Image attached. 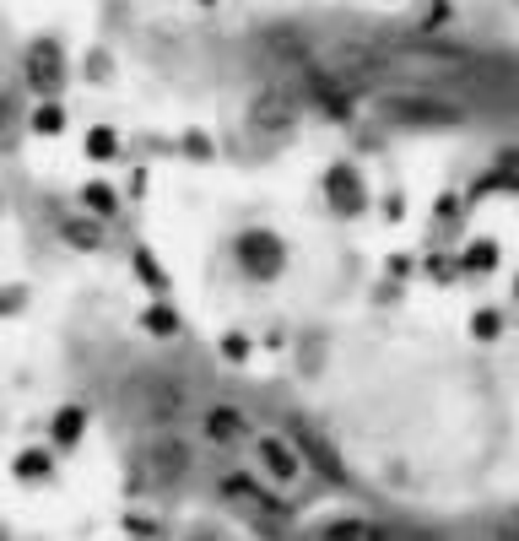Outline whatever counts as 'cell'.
Returning a JSON list of instances; mask_svg holds the SVG:
<instances>
[{
	"label": "cell",
	"instance_id": "12",
	"mask_svg": "<svg viewBox=\"0 0 519 541\" xmlns=\"http://www.w3.org/2000/svg\"><path fill=\"white\" fill-rule=\"evenodd\" d=\"M492 260H498V244L492 239H476L471 249H465V266L471 271H492Z\"/></svg>",
	"mask_w": 519,
	"mask_h": 541
},
{
	"label": "cell",
	"instance_id": "1",
	"mask_svg": "<svg viewBox=\"0 0 519 541\" xmlns=\"http://www.w3.org/2000/svg\"><path fill=\"white\" fill-rule=\"evenodd\" d=\"M255 460H260V482H271L276 493L282 487H298L309 477V466H303L298 444H292V433H271V428H255Z\"/></svg>",
	"mask_w": 519,
	"mask_h": 541
},
{
	"label": "cell",
	"instance_id": "6",
	"mask_svg": "<svg viewBox=\"0 0 519 541\" xmlns=\"http://www.w3.org/2000/svg\"><path fill=\"white\" fill-rule=\"evenodd\" d=\"M325 201L341 211V217H357V211H368V184L357 174L352 163H336L325 174Z\"/></svg>",
	"mask_w": 519,
	"mask_h": 541
},
{
	"label": "cell",
	"instance_id": "9",
	"mask_svg": "<svg viewBox=\"0 0 519 541\" xmlns=\"http://www.w3.org/2000/svg\"><path fill=\"white\" fill-rule=\"evenodd\" d=\"M28 130H33V136H60V130H65V103L60 98H44L28 114Z\"/></svg>",
	"mask_w": 519,
	"mask_h": 541
},
{
	"label": "cell",
	"instance_id": "15",
	"mask_svg": "<svg viewBox=\"0 0 519 541\" xmlns=\"http://www.w3.org/2000/svg\"><path fill=\"white\" fill-rule=\"evenodd\" d=\"M146 331H163L168 336L173 331V314L168 309H146Z\"/></svg>",
	"mask_w": 519,
	"mask_h": 541
},
{
	"label": "cell",
	"instance_id": "4",
	"mask_svg": "<svg viewBox=\"0 0 519 541\" xmlns=\"http://www.w3.org/2000/svg\"><path fill=\"white\" fill-rule=\"evenodd\" d=\"M22 82H28L38 98H55L65 87V49L55 38H33L28 55H22Z\"/></svg>",
	"mask_w": 519,
	"mask_h": 541
},
{
	"label": "cell",
	"instance_id": "11",
	"mask_svg": "<svg viewBox=\"0 0 519 541\" xmlns=\"http://www.w3.org/2000/svg\"><path fill=\"white\" fill-rule=\"evenodd\" d=\"M82 428H87V417H82V406H65V412L55 417V444H65L71 450L76 439H82Z\"/></svg>",
	"mask_w": 519,
	"mask_h": 541
},
{
	"label": "cell",
	"instance_id": "10",
	"mask_svg": "<svg viewBox=\"0 0 519 541\" xmlns=\"http://www.w3.org/2000/svg\"><path fill=\"white\" fill-rule=\"evenodd\" d=\"M87 157H92V163H114V157H119V136H114L109 125H92L87 130Z\"/></svg>",
	"mask_w": 519,
	"mask_h": 541
},
{
	"label": "cell",
	"instance_id": "7",
	"mask_svg": "<svg viewBox=\"0 0 519 541\" xmlns=\"http://www.w3.org/2000/svg\"><path fill=\"white\" fill-rule=\"evenodd\" d=\"M390 114H401V120H411V125H455L460 120V109H449V103H422V98L390 103Z\"/></svg>",
	"mask_w": 519,
	"mask_h": 541
},
{
	"label": "cell",
	"instance_id": "3",
	"mask_svg": "<svg viewBox=\"0 0 519 541\" xmlns=\"http://www.w3.org/2000/svg\"><path fill=\"white\" fill-rule=\"evenodd\" d=\"M233 255H238V266L255 276V282H271V276H282V266H287V244L276 239V233H265V228L238 233Z\"/></svg>",
	"mask_w": 519,
	"mask_h": 541
},
{
	"label": "cell",
	"instance_id": "2",
	"mask_svg": "<svg viewBox=\"0 0 519 541\" xmlns=\"http://www.w3.org/2000/svg\"><path fill=\"white\" fill-rule=\"evenodd\" d=\"M217 487H222V498H228V504H238L244 514H255V520H265V525H287V504L276 498L271 482L238 477V471H228V477H222Z\"/></svg>",
	"mask_w": 519,
	"mask_h": 541
},
{
	"label": "cell",
	"instance_id": "5",
	"mask_svg": "<svg viewBox=\"0 0 519 541\" xmlns=\"http://www.w3.org/2000/svg\"><path fill=\"white\" fill-rule=\"evenodd\" d=\"M201 439L217 444V450H244L255 439V422L228 401H211V406H201Z\"/></svg>",
	"mask_w": 519,
	"mask_h": 541
},
{
	"label": "cell",
	"instance_id": "16",
	"mask_svg": "<svg viewBox=\"0 0 519 541\" xmlns=\"http://www.w3.org/2000/svg\"><path fill=\"white\" fill-rule=\"evenodd\" d=\"M6 309H11V298H0V314H6Z\"/></svg>",
	"mask_w": 519,
	"mask_h": 541
},
{
	"label": "cell",
	"instance_id": "13",
	"mask_svg": "<svg viewBox=\"0 0 519 541\" xmlns=\"http://www.w3.org/2000/svg\"><path fill=\"white\" fill-rule=\"evenodd\" d=\"M28 471V482H44L49 477V455H38V450H22L17 455V477Z\"/></svg>",
	"mask_w": 519,
	"mask_h": 541
},
{
	"label": "cell",
	"instance_id": "8",
	"mask_svg": "<svg viewBox=\"0 0 519 541\" xmlns=\"http://www.w3.org/2000/svg\"><path fill=\"white\" fill-rule=\"evenodd\" d=\"M82 201H87V211L98 222H109L114 211H119V195H114V184L109 179H92V184H82Z\"/></svg>",
	"mask_w": 519,
	"mask_h": 541
},
{
	"label": "cell",
	"instance_id": "14",
	"mask_svg": "<svg viewBox=\"0 0 519 541\" xmlns=\"http://www.w3.org/2000/svg\"><path fill=\"white\" fill-rule=\"evenodd\" d=\"M471 331L482 336V341H492V336L503 331V320H498V314H492V309H482V314H476V320H471Z\"/></svg>",
	"mask_w": 519,
	"mask_h": 541
},
{
	"label": "cell",
	"instance_id": "17",
	"mask_svg": "<svg viewBox=\"0 0 519 541\" xmlns=\"http://www.w3.org/2000/svg\"><path fill=\"white\" fill-rule=\"evenodd\" d=\"M195 6H211V0H195Z\"/></svg>",
	"mask_w": 519,
	"mask_h": 541
}]
</instances>
